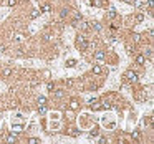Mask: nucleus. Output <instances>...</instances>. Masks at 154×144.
<instances>
[{"label":"nucleus","instance_id":"obj_1","mask_svg":"<svg viewBox=\"0 0 154 144\" xmlns=\"http://www.w3.org/2000/svg\"><path fill=\"white\" fill-rule=\"evenodd\" d=\"M76 48H78L79 51H86L88 50V38L84 37L83 33H78V35H76Z\"/></svg>","mask_w":154,"mask_h":144},{"label":"nucleus","instance_id":"obj_2","mask_svg":"<svg viewBox=\"0 0 154 144\" xmlns=\"http://www.w3.org/2000/svg\"><path fill=\"white\" fill-rule=\"evenodd\" d=\"M124 78H126L128 83H138V79H139L136 71H126V73H124Z\"/></svg>","mask_w":154,"mask_h":144},{"label":"nucleus","instance_id":"obj_3","mask_svg":"<svg viewBox=\"0 0 154 144\" xmlns=\"http://www.w3.org/2000/svg\"><path fill=\"white\" fill-rule=\"evenodd\" d=\"M104 58H106V53H104L103 50H96V51H94V60H98V61H103Z\"/></svg>","mask_w":154,"mask_h":144},{"label":"nucleus","instance_id":"obj_4","mask_svg":"<svg viewBox=\"0 0 154 144\" xmlns=\"http://www.w3.org/2000/svg\"><path fill=\"white\" fill-rule=\"evenodd\" d=\"M133 3H134V7H138V8H146V7H148V0H134Z\"/></svg>","mask_w":154,"mask_h":144},{"label":"nucleus","instance_id":"obj_5","mask_svg":"<svg viewBox=\"0 0 154 144\" xmlns=\"http://www.w3.org/2000/svg\"><path fill=\"white\" fill-rule=\"evenodd\" d=\"M89 28L94 30V32H101V23H99V22H91V23H89Z\"/></svg>","mask_w":154,"mask_h":144},{"label":"nucleus","instance_id":"obj_6","mask_svg":"<svg viewBox=\"0 0 154 144\" xmlns=\"http://www.w3.org/2000/svg\"><path fill=\"white\" fill-rule=\"evenodd\" d=\"M136 63H138V65H141V66H146V58H144V55H138V56H136Z\"/></svg>","mask_w":154,"mask_h":144},{"label":"nucleus","instance_id":"obj_7","mask_svg":"<svg viewBox=\"0 0 154 144\" xmlns=\"http://www.w3.org/2000/svg\"><path fill=\"white\" fill-rule=\"evenodd\" d=\"M51 93H53V96H55L56 99H60V98H63V94H65V91H63V89H53Z\"/></svg>","mask_w":154,"mask_h":144},{"label":"nucleus","instance_id":"obj_8","mask_svg":"<svg viewBox=\"0 0 154 144\" xmlns=\"http://www.w3.org/2000/svg\"><path fill=\"white\" fill-rule=\"evenodd\" d=\"M116 10H114V8H109V10H108V13H106V17H108V18H109V20H113V18H116Z\"/></svg>","mask_w":154,"mask_h":144},{"label":"nucleus","instance_id":"obj_9","mask_svg":"<svg viewBox=\"0 0 154 144\" xmlns=\"http://www.w3.org/2000/svg\"><path fill=\"white\" fill-rule=\"evenodd\" d=\"M143 55H144V58L151 60V58H153V48H148V50H144V51H143Z\"/></svg>","mask_w":154,"mask_h":144},{"label":"nucleus","instance_id":"obj_10","mask_svg":"<svg viewBox=\"0 0 154 144\" xmlns=\"http://www.w3.org/2000/svg\"><path fill=\"white\" fill-rule=\"evenodd\" d=\"M126 50H128V53H129V55H134V53H136L134 45H131V43H126Z\"/></svg>","mask_w":154,"mask_h":144},{"label":"nucleus","instance_id":"obj_11","mask_svg":"<svg viewBox=\"0 0 154 144\" xmlns=\"http://www.w3.org/2000/svg\"><path fill=\"white\" fill-rule=\"evenodd\" d=\"M91 73H93V74H101V73H103V68H101L99 65H96V66H93Z\"/></svg>","mask_w":154,"mask_h":144},{"label":"nucleus","instance_id":"obj_12","mask_svg":"<svg viewBox=\"0 0 154 144\" xmlns=\"http://www.w3.org/2000/svg\"><path fill=\"white\" fill-rule=\"evenodd\" d=\"M70 108H71V109H75V111H76V109H78V108H79V103L76 101V99H71V101H70Z\"/></svg>","mask_w":154,"mask_h":144},{"label":"nucleus","instance_id":"obj_13","mask_svg":"<svg viewBox=\"0 0 154 144\" xmlns=\"http://www.w3.org/2000/svg\"><path fill=\"white\" fill-rule=\"evenodd\" d=\"M76 65H78V61H76V60H68V61H66V68H75Z\"/></svg>","mask_w":154,"mask_h":144},{"label":"nucleus","instance_id":"obj_14","mask_svg":"<svg viewBox=\"0 0 154 144\" xmlns=\"http://www.w3.org/2000/svg\"><path fill=\"white\" fill-rule=\"evenodd\" d=\"M47 104H40V106H38V114H45V113H47Z\"/></svg>","mask_w":154,"mask_h":144},{"label":"nucleus","instance_id":"obj_15","mask_svg":"<svg viewBox=\"0 0 154 144\" xmlns=\"http://www.w3.org/2000/svg\"><path fill=\"white\" fill-rule=\"evenodd\" d=\"M40 12H45V13H48V12H51V7L48 3H45V5H42V8H40Z\"/></svg>","mask_w":154,"mask_h":144},{"label":"nucleus","instance_id":"obj_16","mask_svg":"<svg viewBox=\"0 0 154 144\" xmlns=\"http://www.w3.org/2000/svg\"><path fill=\"white\" fill-rule=\"evenodd\" d=\"M134 20L138 22V23H141V22H144V13H138L134 17Z\"/></svg>","mask_w":154,"mask_h":144},{"label":"nucleus","instance_id":"obj_17","mask_svg":"<svg viewBox=\"0 0 154 144\" xmlns=\"http://www.w3.org/2000/svg\"><path fill=\"white\" fill-rule=\"evenodd\" d=\"M131 138L134 141H139V138H141V133L139 131H133V134H131Z\"/></svg>","mask_w":154,"mask_h":144},{"label":"nucleus","instance_id":"obj_18","mask_svg":"<svg viewBox=\"0 0 154 144\" xmlns=\"http://www.w3.org/2000/svg\"><path fill=\"white\" fill-rule=\"evenodd\" d=\"M70 136H79L81 134V131H78V129H75V128H71L70 129V133H68Z\"/></svg>","mask_w":154,"mask_h":144},{"label":"nucleus","instance_id":"obj_19","mask_svg":"<svg viewBox=\"0 0 154 144\" xmlns=\"http://www.w3.org/2000/svg\"><path fill=\"white\" fill-rule=\"evenodd\" d=\"M2 74H3V78H8L10 74H12V70L10 68H5V70H2Z\"/></svg>","mask_w":154,"mask_h":144},{"label":"nucleus","instance_id":"obj_20","mask_svg":"<svg viewBox=\"0 0 154 144\" xmlns=\"http://www.w3.org/2000/svg\"><path fill=\"white\" fill-rule=\"evenodd\" d=\"M40 13H42V12H40V10H37V8L32 10V13H30V18H37V17H38Z\"/></svg>","mask_w":154,"mask_h":144},{"label":"nucleus","instance_id":"obj_21","mask_svg":"<svg viewBox=\"0 0 154 144\" xmlns=\"http://www.w3.org/2000/svg\"><path fill=\"white\" fill-rule=\"evenodd\" d=\"M98 134H99V131H98V128H94L93 131H89V134H88V136H89V138H96V136H98Z\"/></svg>","mask_w":154,"mask_h":144},{"label":"nucleus","instance_id":"obj_22","mask_svg":"<svg viewBox=\"0 0 154 144\" xmlns=\"http://www.w3.org/2000/svg\"><path fill=\"white\" fill-rule=\"evenodd\" d=\"M68 12H70L68 8H61V12H60V17H61V18H66V17H68Z\"/></svg>","mask_w":154,"mask_h":144},{"label":"nucleus","instance_id":"obj_23","mask_svg":"<svg viewBox=\"0 0 154 144\" xmlns=\"http://www.w3.org/2000/svg\"><path fill=\"white\" fill-rule=\"evenodd\" d=\"M51 38H53V35H51L50 32H47V33H45V35H43V40H45V42H50Z\"/></svg>","mask_w":154,"mask_h":144},{"label":"nucleus","instance_id":"obj_24","mask_svg":"<svg viewBox=\"0 0 154 144\" xmlns=\"http://www.w3.org/2000/svg\"><path fill=\"white\" fill-rule=\"evenodd\" d=\"M5 141H8V143H15V141H17V138H15V134H10V136H7V138H5Z\"/></svg>","mask_w":154,"mask_h":144},{"label":"nucleus","instance_id":"obj_25","mask_svg":"<svg viewBox=\"0 0 154 144\" xmlns=\"http://www.w3.org/2000/svg\"><path fill=\"white\" fill-rule=\"evenodd\" d=\"M131 38H133V40H134L136 43L141 42V35H139V33H133V37H131Z\"/></svg>","mask_w":154,"mask_h":144},{"label":"nucleus","instance_id":"obj_26","mask_svg":"<svg viewBox=\"0 0 154 144\" xmlns=\"http://www.w3.org/2000/svg\"><path fill=\"white\" fill-rule=\"evenodd\" d=\"M23 40H25L23 35H15V42H17V43H22Z\"/></svg>","mask_w":154,"mask_h":144},{"label":"nucleus","instance_id":"obj_27","mask_svg":"<svg viewBox=\"0 0 154 144\" xmlns=\"http://www.w3.org/2000/svg\"><path fill=\"white\" fill-rule=\"evenodd\" d=\"M47 89H48V91H53V89H55V83H51V81L47 83Z\"/></svg>","mask_w":154,"mask_h":144},{"label":"nucleus","instance_id":"obj_28","mask_svg":"<svg viewBox=\"0 0 154 144\" xmlns=\"http://www.w3.org/2000/svg\"><path fill=\"white\" fill-rule=\"evenodd\" d=\"M28 143H30V144H38V143H40V139H38V138H30Z\"/></svg>","mask_w":154,"mask_h":144},{"label":"nucleus","instance_id":"obj_29","mask_svg":"<svg viewBox=\"0 0 154 144\" xmlns=\"http://www.w3.org/2000/svg\"><path fill=\"white\" fill-rule=\"evenodd\" d=\"M38 104H47V98L40 96V98H38Z\"/></svg>","mask_w":154,"mask_h":144},{"label":"nucleus","instance_id":"obj_30","mask_svg":"<svg viewBox=\"0 0 154 144\" xmlns=\"http://www.w3.org/2000/svg\"><path fill=\"white\" fill-rule=\"evenodd\" d=\"M17 2H18V0H7V5H8V7H15Z\"/></svg>","mask_w":154,"mask_h":144},{"label":"nucleus","instance_id":"obj_31","mask_svg":"<svg viewBox=\"0 0 154 144\" xmlns=\"http://www.w3.org/2000/svg\"><path fill=\"white\" fill-rule=\"evenodd\" d=\"M65 84L70 88V86H73V84H75V81H73V79H65Z\"/></svg>","mask_w":154,"mask_h":144},{"label":"nucleus","instance_id":"obj_32","mask_svg":"<svg viewBox=\"0 0 154 144\" xmlns=\"http://www.w3.org/2000/svg\"><path fill=\"white\" fill-rule=\"evenodd\" d=\"M81 18H83V17H81V13H79V12H76V13H75V18H73V20H78V22H79Z\"/></svg>","mask_w":154,"mask_h":144},{"label":"nucleus","instance_id":"obj_33","mask_svg":"<svg viewBox=\"0 0 154 144\" xmlns=\"http://www.w3.org/2000/svg\"><path fill=\"white\" fill-rule=\"evenodd\" d=\"M22 129H23L22 126H13V131H15V133H22Z\"/></svg>","mask_w":154,"mask_h":144},{"label":"nucleus","instance_id":"obj_34","mask_svg":"<svg viewBox=\"0 0 154 144\" xmlns=\"http://www.w3.org/2000/svg\"><path fill=\"white\" fill-rule=\"evenodd\" d=\"M38 84H40V81H32V83H30V86H32V88H35V86H38Z\"/></svg>","mask_w":154,"mask_h":144},{"label":"nucleus","instance_id":"obj_35","mask_svg":"<svg viewBox=\"0 0 154 144\" xmlns=\"http://www.w3.org/2000/svg\"><path fill=\"white\" fill-rule=\"evenodd\" d=\"M99 143L104 144V143H108V139H106V138H99Z\"/></svg>","mask_w":154,"mask_h":144},{"label":"nucleus","instance_id":"obj_36","mask_svg":"<svg viewBox=\"0 0 154 144\" xmlns=\"http://www.w3.org/2000/svg\"><path fill=\"white\" fill-rule=\"evenodd\" d=\"M0 3H3V0H0Z\"/></svg>","mask_w":154,"mask_h":144}]
</instances>
